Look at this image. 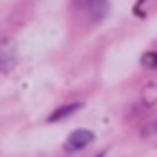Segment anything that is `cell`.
Masks as SVG:
<instances>
[{"mask_svg":"<svg viewBox=\"0 0 157 157\" xmlns=\"http://www.w3.org/2000/svg\"><path fill=\"white\" fill-rule=\"evenodd\" d=\"M141 66L144 68H150V71H155L157 68V52L155 50H148L141 55Z\"/></svg>","mask_w":157,"mask_h":157,"instance_id":"cell-6","label":"cell"},{"mask_svg":"<svg viewBox=\"0 0 157 157\" xmlns=\"http://www.w3.org/2000/svg\"><path fill=\"white\" fill-rule=\"evenodd\" d=\"M16 55H18L16 41H12V39H2L0 41V71H9V68L14 66Z\"/></svg>","mask_w":157,"mask_h":157,"instance_id":"cell-3","label":"cell"},{"mask_svg":"<svg viewBox=\"0 0 157 157\" xmlns=\"http://www.w3.org/2000/svg\"><path fill=\"white\" fill-rule=\"evenodd\" d=\"M98 157H102V155H98Z\"/></svg>","mask_w":157,"mask_h":157,"instance_id":"cell-8","label":"cell"},{"mask_svg":"<svg viewBox=\"0 0 157 157\" xmlns=\"http://www.w3.org/2000/svg\"><path fill=\"white\" fill-rule=\"evenodd\" d=\"M80 109H82V102H66V105H59L57 109L48 116V123H59V121H64V118L73 116L75 112H80Z\"/></svg>","mask_w":157,"mask_h":157,"instance_id":"cell-4","label":"cell"},{"mask_svg":"<svg viewBox=\"0 0 157 157\" xmlns=\"http://www.w3.org/2000/svg\"><path fill=\"white\" fill-rule=\"evenodd\" d=\"M73 7L89 21L98 23L109 12V0H73Z\"/></svg>","mask_w":157,"mask_h":157,"instance_id":"cell-1","label":"cell"},{"mask_svg":"<svg viewBox=\"0 0 157 157\" xmlns=\"http://www.w3.org/2000/svg\"><path fill=\"white\" fill-rule=\"evenodd\" d=\"M141 100H144V105H146V107H153L155 102H157V84H155V82H150V84H146V86H144Z\"/></svg>","mask_w":157,"mask_h":157,"instance_id":"cell-5","label":"cell"},{"mask_svg":"<svg viewBox=\"0 0 157 157\" xmlns=\"http://www.w3.org/2000/svg\"><path fill=\"white\" fill-rule=\"evenodd\" d=\"M148 132H157V123H155V125H153V128L148 130Z\"/></svg>","mask_w":157,"mask_h":157,"instance_id":"cell-7","label":"cell"},{"mask_svg":"<svg viewBox=\"0 0 157 157\" xmlns=\"http://www.w3.org/2000/svg\"><path fill=\"white\" fill-rule=\"evenodd\" d=\"M91 141H96V134L91 132V130H84V128H80V130H75V132H71L66 137V146L64 148L66 150H82V148H86Z\"/></svg>","mask_w":157,"mask_h":157,"instance_id":"cell-2","label":"cell"}]
</instances>
